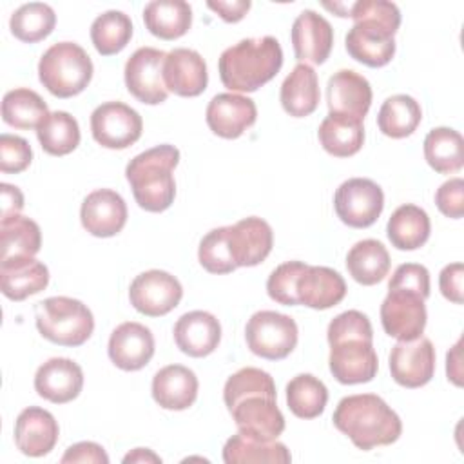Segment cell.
Listing matches in <instances>:
<instances>
[{
    "mask_svg": "<svg viewBox=\"0 0 464 464\" xmlns=\"http://www.w3.org/2000/svg\"><path fill=\"white\" fill-rule=\"evenodd\" d=\"M330 372L341 384L370 382L377 375L379 361L373 350L370 319L359 310H346L328 324Z\"/></svg>",
    "mask_w": 464,
    "mask_h": 464,
    "instance_id": "6da1fadb",
    "label": "cell"
},
{
    "mask_svg": "<svg viewBox=\"0 0 464 464\" xmlns=\"http://www.w3.org/2000/svg\"><path fill=\"white\" fill-rule=\"evenodd\" d=\"M353 27L344 38L348 54L368 65L382 67L395 54V33L401 25V11L388 0H361L352 4Z\"/></svg>",
    "mask_w": 464,
    "mask_h": 464,
    "instance_id": "7a4b0ae2",
    "label": "cell"
},
{
    "mask_svg": "<svg viewBox=\"0 0 464 464\" xmlns=\"http://www.w3.org/2000/svg\"><path fill=\"white\" fill-rule=\"evenodd\" d=\"M332 420L334 426L362 451L393 444L402 433L399 415L373 393L343 397Z\"/></svg>",
    "mask_w": 464,
    "mask_h": 464,
    "instance_id": "3957f363",
    "label": "cell"
},
{
    "mask_svg": "<svg viewBox=\"0 0 464 464\" xmlns=\"http://www.w3.org/2000/svg\"><path fill=\"white\" fill-rule=\"evenodd\" d=\"M283 65V49L274 36L245 38L227 47L218 62L221 83L237 92H254Z\"/></svg>",
    "mask_w": 464,
    "mask_h": 464,
    "instance_id": "277c9868",
    "label": "cell"
},
{
    "mask_svg": "<svg viewBox=\"0 0 464 464\" xmlns=\"http://www.w3.org/2000/svg\"><path fill=\"white\" fill-rule=\"evenodd\" d=\"M179 163V150L174 145H156L134 156L125 169L136 203L147 212L167 210L176 196L172 170Z\"/></svg>",
    "mask_w": 464,
    "mask_h": 464,
    "instance_id": "5b68a950",
    "label": "cell"
},
{
    "mask_svg": "<svg viewBox=\"0 0 464 464\" xmlns=\"http://www.w3.org/2000/svg\"><path fill=\"white\" fill-rule=\"evenodd\" d=\"M42 85L58 98L80 94L92 78V62L85 49L74 42L51 45L38 62Z\"/></svg>",
    "mask_w": 464,
    "mask_h": 464,
    "instance_id": "8992f818",
    "label": "cell"
},
{
    "mask_svg": "<svg viewBox=\"0 0 464 464\" xmlns=\"http://www.w3.org/2000/svg\"><path fill=\"white\" fill-rule=\"evenodd\" d=\"M34 319L42 337L60 346H80L94 330V317L87 304L65 295L40 301Z\"/></svg>",
    "mask_w": 464,
    "mask_h": 464,
    "instance_id": "52a82bcc",
    "label": "cell"
},
{
    "mask_svg": "<svg viewBox=\"0 0 464 464\" xmlns=\"http://www.w3.org/2000/svg\"><path fill=\"white\" fill-rule=\"evenodd\" d=\"M297 334L295 321L274 310L256 312L245 326V339L250 352L268 361L288 357L297 344Z\"/></svg>",
    "mask_w": 464,
    "mask_h": 464,
    "instance_id": "ba28073f",
    "label": "cell"
},
{
    "mask_svg": "<svg viewBox=\"0 0 464 464\" xmlns=\"http://www.w3.org/2000/svg\"><path fill=\"white\" fill-rule=\"evenodd\" d=\"M334 208L344 225L366 228L379 219L384 208L382 188L368 178H350L335 190Z\"/></svg>",
    "mask_w": 464,
    "mask_h": 464,
    "instance_id": "9c48e42d",
    "label": "cell"
},
{
    "mask_svg": "<svg viewBox=\"0 0 464 464\" xmlns=\"http://www.w3.org/2000/svg\"><path fill=\"white\" fill-rule=\"evenodd\" d=\"M424 297L406 288H388V295L381 304V323L390 337L399 341H413L426 328Z\"/></svg>",
    "mask_w": 464,
    "mask_h": 464,
    "instance_id": "30bf717a",
    "label": "cell"
},
{
    "mask_svg": "<svg viewBox=\"0 0 464 464\" xmlns=\"http://www.w3.org/2000/svg\"><path fill=\"white\" fill-rule=\"evenodd\" d=\"M141 130L138 111L121 102H105L91 114L92 138L105 149H127L140 140Z\"/></svg>",
    "mask_w": 464,
    "mask_h": 464,
    "instance_id": "8fae6325",
    "label": "cell"
},
{
    "mask_svg": "<svg viewBox=\"0 0 464 464\" xmlns=\"http://www.w3.org/2000/svg\"><path fill=\"white\" fill-rule=\"evenodd\" d=\"M167 53L156 47L136 49L125 63L127 91L147 105L163 103L169 91L163 82V62Z\"/></svg>",
    "mask_w": 464,
    "mask_h": 464,
    "instance_id": "7c38bea8",
    "label": "cell"
},
{
    "mask_svg": "<svg viewBox=\"0 0 464 464\" xmlns=\"http://www.w3.org/2000/svg\"><path fill=\"white\" fill-rule=\"evenodd\" d=\"M181 297V283L165 270L141 272L134 277L129 288L130 304L149 317L167 315L179 304Z\"/></svg>",
    "mask_w": 464,
    "mask_h": 464,
    "instance_id": "4fadbf2b",
    "label": "cell"
},
{
    "mask_svg": "<svg viewBox=\"0 0 464 464\" xmlns=\"http://www.w3.org/2000/svg\"><path fill=\"white\" fill-rule=\"evenodd\" d=\"M390 372L397 384L404 388H420L435 373V348L426 337L399 341L390 352Z\"/></svg>",
    "mask_w": 464,
    "mask_h": 464,
    "instance_id": "5bb4252c",
    "label": "cell"
},
{
    "mask_svg": "<svg viewBox=\"0 0 464 464\" xmlns=\"http://www.w3.org/2000/svg\"><path fill=\"white\" fill-rule=\"evenodd\" d=\"M241 435L254 440H276L285 431V417L276 397L248 395L228 410Z\"/></svg>",
    "mask_w": 464,
    "mask_h": 464,
    "instance_id": "9a60e30c",
    "label": "cell"
},
{
    "mask_svg": "<svg viewBox=\"0 0 464 464\" xmlns=\"http://www.w3.org/2000/svg\"><path fill=\"white\" fill-rule=\"evenodd\" d=\"M205 118L214 134L225 140H234L256 123L257 109L254 100L246 96L221 92L208 102Z\"/></svg>",
    "mask_w": 464,
    "mask_h": 464,
    "instance_id": "2e32d148",
    "label": "cell"
},
{
    "mask_svg": "<svg viewBox=\"0 0 464 464\" xmlns=\"http://www.w3.org/2000/svg\"><path fill=\"white\" fill-rule=\"evenodd\" d=\"M163 82L169 92L185 98L199 96L208 83L207 63L198 51L176 47L165 56Z\"/></svg>",
    "mask_w": 464,
    "mask_h": 464,
    "instance_id": "e0dca14e",
    "label": "cell"
},
{
    "mask_svg": "<svg viewBox=\"0 0 464 464\" xmlns=\"http://www.w3.org/2000/svg\"><path fill=\"white\" fill-rule=\"evenodd\" d=\"M294 54L301 63H323L330 56L334 45V29L330 22L312 9H304L294 20L292 31Z\"/></svg>",
    "mask_w": 464,
    "mask_h": 464,
    "instance_id": "ac0fdd59",
    "label": "cell"
},
{
    "mask_svg": "<svg viewBox=\"0 0 464 464\" xmlns=\"http://www.w3.org/2000/svg\"><path fill=\"white\" fill-rule=\"evenodd\" d=\"M83 228L96 237H112L127 223L125 199L111 188H98L91 192L80 208Z\"/></svg>",
    "mask_w": 464,
    "mask_h": 464,
    "instance_id": "d6986e66",
    "label": "cell"
},
{
    "mask_svg": "<svg viewBox=\"0 0 464 464\" xmlns=\"http://www.w3.org/2000/svg\"><path fill=\"white\" fill-rule=\"evenodd\" d=\"M326 103L332 114L364 120L372 105L370 82L352 69H341L328 78Z\"/></svg>",
    "mask_w": 464,
    "mask_h": 464,
    "instance_id": "ffe728a7",
    "label": "cell"
},
{
    "mask_svg": "<svg viewBox=\"0 0 464 464\" xmlns=\"http://www.w3.org/2000/svg\"><path fill=\"white\" fill-rule=\"evenodd\" d=\"M107 350L111 361L120 370L136 372L152 359L154 337L145 324L127 321L112 330Z\"/></svg>",
    "mask_w": 464,
    "mask_h": 464,
    "instance_id": "44dd1931",
    "label": "cell"
},
{
    "mask_svg": "<svg viewBox=\"0 0 464 464\" xmlns=\"http://www.w3.org/2000/svg\"><path fill=\"white\" fill-rule=\"evenodd\" d=\"M83 388V372L78 362L67 357H53L45 361L34 375V390L40 397L65 404L80 395Z\"/></svg>",
    "mask_w": 464,
    "mask_h": 464,
    "instance_id": "7402d4cb",
    "label": "cell"
},
{
    "mask_svg": "<svg viewBox=\"0 0 464 464\" xmlns=\"http://www.w3.org/2000/svg\"><path fill=\"white\" fill-rule=\"evenodd\" d=\"M60 428L53 413L29 406L14 420V444L27 457H44L58 442Z\"/></svg>",
    "mask_w": 464,
    "mask_h": 464,
    "instance_id": "603a6c76",
    "label": "cell"
},
{
    "mask_svg": "<svg viewBox=\"0 0 464 464\" xmlns=\"http://www.w3.org/2000/svg\"><path fill=\"white\" fill-rule=\"evenodd\" d=\"M228 241L236 266H256L266 259L274 245L272 227L256 216L228 227Z\"/></svg>",
    "mask_w": 464,
    "mask_h": 464,
    "instance_id": "cb8c5ba5",
    "label": "cell"
},
{
    "mask_svg": "<svg viewBox=\"0 0 464 464\" xmlns=\"http://www.w3.org/2000/svg\"><path fill=\"white\" fill-rule=\"evenodd\" d=\"M295 295L299 304L314 310H326L344 299L346 283L343 276L334 268L306 265V268L297 277Z\"/></svg>",
    "mask_w": 464,
    "mask_h": 464,
    "instance_id": "d4e9b609",
    "label": "cell"
},
{
    "mask_svg": "<svg viewBox=\"0 0 464 464\" xmlns=\"http://www.w3.org/2000/svg\"><path fill=\"white\" fill-rule=\"evenodd\" d=\"M172 334L183 353L190 357H207L221 341V324L210 312L192 310L176 321Z\"/></svg>",
    "mask_w": 464,
    "mask_h": 464,
    "instance_id": "484cf974",
    "label": "cell"
},
{
    "mask_svg": "<svg viewBox=\"0 0 464 464\" xmlns=\"http://www.w3.org/2000/svg\"><path fill=\"white\" fill-rule=\"evenodd\" d=\"M47 283V266L33 256H14L0 261L2 294L11 301H24L29 295L42 292Z\"/></svg>",
    "mask_w": 464,
    "mask_h": 464,
    "instance_id": "4316f807",
    "label": "cell"
},
{
    "mask_svg": "<svg viewBox=\"0 0 464 464\" xmlns=\"http://www.w3.org/2000/svg\"><path fill=\"white\" fill-rule=\"evenodd\" d=\"M198 377L183 364H169L152 377V397L165 410H187L198 397Z\"/></svg>",
    "mask_w": 464,
    "mask_h": 464,
    "instance_id": "83f0119b",
    "label": "cell"
},
{
    "mask_svg": "<svg viewBox=\"0 0 464 464\" xmlns=\"http://www.w3.org/2000/svg\"><path fill=\"white\" fill-rule=\"evenodd\" d=\"M281 105L294 118L312 114L319 105L317 72L308 63H297L281 85Z\"/></svg>",
    "mask_w": 464,
    "mask_h": 464,
    "instance_id": "f1b7e54d",
    "label": "cell"
},
{
    "mask_svg": "<svg viewBox=\"0 0 464 464\" xmlns=\"http://www.w3.org/2000/svg\"><path fill=\"white\" fill-rule=\"evenodd\" d=\"M143 22L150 34L176 40L192 25V7L185 0H154L143 7Z\"/></svg>",
    "mask_w": 464,
    "mask_h": 464,
    "instance_id": "f546056e",
    "label": "cell"
},
{
    "mask_svg": "<svg viewBox=\"0 0 464 464\" xmlns=\"http://www.w3.org/2000/svg\"><path fill=\"white\" fill-rule=\"evenodd\" d=\"M317 136L319 143L328 154L335 158L353 156L364 143L362 120L328 112V116L319 125Z\"/></svg>",
    "mask_w": 464,
    "mask_h": 464,
    "instance_id": "4dcf8cb0",
    "label": "cell"
},
{
    "mask_svg": "<svg viewBox=\"0 0 464 464\" xmlns=\"http://www.w3.org/2000/svg\"><path fill=\"white\" fill-rule=\"evenodd\" d=\"M430 232L431 225L426 210L411 203L395 208L386 225L388 239L399 250L420 248L428 241Z\"/></svg>",
    "mask_w": 464,
    "mask_h": 464,
    "instance_id": "1f68e13d",
    "label": "cell"
},
{
    "mask_svg": "<svg viewBox=\"0 0 464 464\" xmlns=\"http://www.w3.org/2000/svg\"><path fill=\"white\" fill-rule=\"evenodd\" d=\"M390 254L377 239L357 241L346 256V268L350 276L364 286L381 283L390 270Z\"/></svg>",
    "mask_w": 464,
    "mask_h": 464,
    "instance_id": "d6a6232c",
    "label": "cell"
},
{
    "mask_svg": "<svg viewBox=\"0 0 464 464\" xmlns=\"http://www.w3.org/2000/svg\"><path fill=\"white\" fill-rule=\"evenodd\" d=\"M424 158L439 174H451L464 165V140L459 130L435 127L424 138Z\"/></svg>",
    "mask_w": 464,
    "mask_h": 464,
    "instance_id": "836d02e7",
    "label": "cell"
},
{
    "mask_svg": "<svg viewBox=\"0 0 464 464\" xmlns=\"http://www.w3.org/2000/svg\"><path fill=\"white\" fill-rule=\"evenodd\" d=\"M223 460L227 464H288L292 455L283 442L277 440H254L241 433L232 435L223 446Z\"/></svg>",
    "mask_w": 464,
    "mask_h": 464,
    "instance_id": "e575fe53",
    "label": "cell"
},
{
    "mask_svg": "<svg viewBox=\"0 0 464 464\" xmlns=\"http://www.w3.org/2000/svg\"><path fill=\"white\" fill-rule=\"evenodd\" d=\"M42 246V232L31 218L14 214L0 221V261L14 256H34Z\"/></svg>",
    "mask_w": 464,
    "mask_h": 464,
    "instance_id": "d590c367",
    "label": "cell"
},
{
    "mask_svg": "<svg viewBox=\"0 0 464 464\" xmlns=\"http://www.w3.org/2000/svg\"><path fill=\"white\" fill-rule=\"evenodd\" d=\"M420 120V105L415 98L408 94H393L386 98L377 114L379 130L395 140L413 134Z\"/></svg>",
    "mask_w": 464,
    "mask_h": 464,
    "instance_id": "8d00e7d4",
    "label": "cell"
},
{
    "mask_svg": "<svg viewBox=\"0 0 464 464\" xmlns=\"http://www.w3.org/2000/svg\"><path fill=\"white\" fill-rule=\"evenodd\" d=\"M47 116V103L31 89H13L2 100V120L14 129H38Z\"/></svg>",
    "mask_w": 464,
    "mask_h": 464,
    "instance_id": "74e56055",
    "label": "cell"
},
{
    "mask_svg": "<svg viewBox=\"0 0 464 464\" xmlns=\"http://www.w3.org/2000/svg\"><path fill=\"white\" fill-rule=\"evenodd\" d=\"M328 390L312 373H299L286 384L288 410L299 419H315L324 411Z\"/></svg>",
    "mask_w": 464,
    "mask_h": 464,
    "instance_id": "f35d334b",
    "label": "cell"
},
{
    "mask_svg": "<svg viewBox=\"0 0 464 464\" xmlns=\"http://www.w3.org/2000/svg\"><path fill=\"white\" fill-rule=\"evenodd\" d=\"M42 149L51 156H65L80 143V127L76 118L65 111L49 112L36 129Z\"/></svg>",
    "mask_w": 464,
    "mask_h": 464,
    "instance_id": "ab89813d",
    "label": "cell"
},
{
    "mask_svg": "<svg viewBox=\"0 0 464 464\" xmlns=\"http://www.w3.org/2000/svg\"><path fill=\"white\" fill-rule=\"evenodd\" d=\"M56 25V14L44 2H29L20 5L9 20L11 33L25 44H36L47 38Z\"/></svg>",
    "mask_w": 464,
    "mask_h": 464,
    "instance_id": "60d3db41",
    "label": "cell"
},
{
    "mask_svg": "<svg viewBox=\"0 0 464 464\" xmlns=\"http://www.w3.org/2000/svg\"><path fill=\"white\" fill-rule=\"evenodd\" d=\"M132 36V22L123 11H105L91 25V40L102 56H111L125 49Z\"/></svg>",
    "mask_w": 464,
    "mask_h": 464,
    "instance_id": "b9f144b4",
    "label": "cell"
},
{
    "mask_svg": "<svg viewBox=\"0 0 464 464\" xmlns=\"http://www.w3.org/2000/svg\"><path fill=\"white\" fill-rule=\"evenodd\" d=\"M248 395H268L277 399L272 375L265 370L246 366L227 379L223 388V401L228 410Z\"/></svg>",
    "mask_w": 464,
    "mask_h": 464,
    "instance_id": "7bdbcfd3",
    "label": "cell"
},
{
    "mask_svg": "<svg viewBox=\"0 0 464 464\" xmlns=\"http://www.w3.org/2000/svg\"><path fill=\"white\" fill-rule=\"evenodd\" d=\"M198 259L201 266L210 274H228L237 268L230 250L228 227L214 228L203 236L198 248Z\"/></svg>",
    "mask_w": 464,
    "mask_h": 464,
    "instance_id": "ee69618b",
    "label": "cell"
},
{
    "mask_svg": "<svg viewBox=\"0 0 464 464\" xmlns=\"http://www.w3.org/2000/svg\"><path fill=\"white\" fill-rule=\"evenodd\" d=\"M304 268H306V263L303 261H286L276 266V270H272L266 281V292L270 299L285 306L299 304L295 295V283Z\"/></svg>",
    "mask_w": 464,
    "mask_h": 464,
    "instance_id": "f6af8a7d",
    "label": "cell"
},
{
    "mask_svg": "<svg viewBox=\"0 0 464 464\" xmlns=\"http://www.w3.org/2000/svg\"><path fill=\"white\" fill-rule=\"evenodd\" d=\"M33 150L25 138L14 134L0 136V170L5 174H18L31 165Z\"/></svg>",
    "mask_w": 464,
    "mask_h": 464,
    "instance_id": "bcb514c9",
    "label": "cell"
},
{
    "mask_svg": "<svg viewBox=\"0 0 464 464\" xmlns=\"http://www.w3.org/2000/svg\"><path fill=\"white\" fill-rule=\"evenodd\" d=\"M388 288H406L420 294L424 299L430 295V272L417 263L399 265L388 283Z\"/></svg>",
    "mask_w": 464,
    "mask_h": 464,
    "instance_id": "7dc6e473",
    "label": "cell"
},
{
    "mask_svg": "<svg viewBox=\"0 0 464 464\" xmlns=\"http://www.w3.org/2000/svg\"><path fill=\"white\" fill-rule=\"evenodd\" d=\"M437 208L451 219H459L464 214V181L462 178H451L444 181L435 192Z\"/></svg>",
    "mask_w": 464,
    "mask_h": 464,
    "instance_id": "c3c4849f",
    "label": "cell"
},
{
    "mask_svg": "<svg viewBox=\"0 0 464 464\" xmlns=\"http://www.w3.org/2000/svg\"><path fill=\"white\" fill-rule=\"evenodd\" d=\"M462 277H464L462 263L446 265L439 276V286L442 295L455 304L462 303Z\"/></svg>",
    "mask_w": 464,
    "mask_h": 464,
    "instance_id": "681fc988",
    "label": "cell"
},
{
    "mask_svg": "<svg viewBox=\"0 0 464 464\" xmlns=\"http://www.w3.org/2000/svg\"><path fill=\"white\" fill-rule=\"evenodd\" d=\"M62 462H92V464H107L109 457L105 450L96 442H78L67 448L62 457Z\"/></svg>",
    "mask_w": 464,
    "mask_h": 464,
    "instance_id": "f907efd6",
    "label": "cell"
},
{
    "mask_svg": "<svg viewBox=\"0 0 464 464\" xmlns=\"http://www.w3.org/2000/svg\"><path fill=\"white\" fill-rule=\"evenodd\" d=\"M214 13L219 14V18H223L225 22L236 24L239 20H243V16L248 13L250 9V0H218V2H208L207 4Z\"/></svg>",
    "mask_w": 464,
    "mask_h": 464,
    "instance_id": "816d5d0a",
    "label": "cell"
},
{
    "mask_svg": "<svg viewBox=\"0 0 464 464\" xmlns=\"http://www.w3.org/2000/svg\"><path fill=\"white\" fill-rule=\"evenodd\" d=\"M2 218L14 216L24 208V194L20 192L18 187L2 183Z\"/></svg>",
    "mask_w": 464,
    "mask_h": 464,
    "instance_id": "f5cc1de1",
    "label": "cell"
},
{
    "mask_svg": "<svg viewBox=\"0 0 464 464\" xmlns=\"http://www.w3.org/2000/svg\"><path fill=\"white\" fill-rule=\"evenodd\" d=\"M460 348H462V339L457 341V344L448 352L446 355V372L448 379L455 386H462V370H460Z\"/></svg>",
    "mask_w": 464,
    "mask_h": 464,
    "instance_id": "db71d44e",
    "label": "cell"
},
{
    "mask_svg": "<svg viewBox=\"0 0 464 464\" xmlns=\"http://www.w3.org/2000/svg\"><path fill=\"white\" fill-rule=\"evenodd\" d=\"M123 462L125 464H129V462H161V459L147 448H136L123 457Z\"/></svg>",
    "mask_w": 464,
    "mask_h": 464,
    "instance_id": "11a10c76",
    "label": "cell"
}]
</instances>
